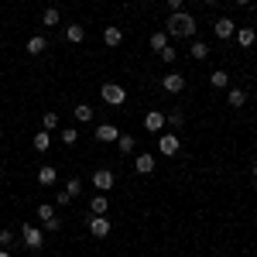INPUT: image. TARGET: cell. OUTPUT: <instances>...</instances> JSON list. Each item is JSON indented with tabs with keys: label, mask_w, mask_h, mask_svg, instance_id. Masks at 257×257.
<instances>
[{
	"label": "cell",
	"mask_w": 257,
	"mask_h": 257,
	"mask_svg": "<svg viewBox=\"0 0 257 257\" xmlns=\"http://www.w3.org/2000/svg\"><path fill=\"white\" fill-rule=\"evenodd\" d=\"M148 45H151V52H155V55H161L165 48H172V41H168V35H165V31H155Z\"/></svg>",
	"instance_id": "obj_22"
},
{
	"label": "cell",
	"mask_w": 257,
	"mask_h": 257,
	"mask_svg": "<svg viewBox=\"0 0 257 257\" xmlns=\"http://www.w3.org/2000/svg\"><path fill=\"white\" fill-rule=\"evenodd\" d=\"M45 52H48V38H45V35H31V38H28V55L38 59Z\"/></svg>",
	"instance_id": "obj_14"
},
{
	"label": "cell",
	"mask_w": 257,
	"mask_h": 257,
	"mask_svg": "<svg viewBox=\"0 0 257 257\" xmlns=\"http://www.w3.org/2000/svg\"><path fill=\"white\" fill-rule=\"evenodd\" d=\"M41 127H45V131H59V113H55V110H48V113L41 117Z\"/></svg>",
	"instance_id": "obj_27"
},
{
	"label": "cell",
	"mask_w": 257,
	"mask_h": 257,
	"mask_svg": "<svg viewBox=\"0 0 257 257\" xmlns=\"http://www.w3.org/2000/svg\"><path fill=\"white\" fill-rule=\"evenodd\" d=\"M250 175H254V182H257V161H254V165H250Z\"/></svg>",
	"instance_id": "obj_34"
},
{
	"label": "cell",
	"mask_w": 257,
	"mask_h": 257,
	"mask_svg": "<svg viewBox=\"0 0 257 257\" xmlns=\"http://www.w3.org/2000/svg\"><path fill=\"white\" fill-rule=\"evenodd\" d=\"M209 86L213 89H230V72L226 69H213L209 72Z\"/></svg>",
	"instance_id": "obj_20"
},
{
	"label": "cell",
	"mask_w": 257,
	"mask_h": 257,
	"mask_svg": "<svg viewBox=\"0 0 257 257\" xmlns=\"http://www.w3.org/2000/svg\"><path fill=\"white\" fill-rule=\"evenodd\" d=\"M165 4H168L172 14H175V11H185V0H165Z\"/></svg>",
	"instance_id": "obj_33"
},
{
	"label": "cell",
	"mask_w": 257,
	"mask_h": 257,
	"mask_svg": "<svg viewBox=\"0 0 257 257\" xmlns=\"http://www.w3.org/2000/svg\"><path fill=\"white\" fill-rule=\"evenodd\" d=\"M192 59H209V45H206V41H192Z\"/></svg>",
	"instance_id": "obj_29"
},
{
	"label": "cell",
	"mask_w": 257,
	"mask_h": 257,
	"mask_svg": "<svg viewBox=\"0 0 257 257\" xmlns=\"http://www.w3.org/2000/svg\"><path fill=\"white\" fill-rule=\"evenodd\" d=\"M103 45H106V48H120V45H123V28H117V24L103 28Z\"/></svg>",
	"instance_id": "obj_12"
},
{
	"label": "cell",
	"mask_w": 257,
	"mask_h": 257,
	"mask_svg": "<svg viewBox=\"0 0 257 257\" xmlns=\"http://www.w3.org/2000/svg\"><path fill=\"white\" fill-rule=\"evenodd\" d=\"M134 4H144V0H134Z\"/></svg>",
	"instance_id": "obj_38"
},
{
	"label": "cell",
	"mask_w": 257,
	"mask_h": 257,
	"mask_svg": "<svg viewBox=\"0 0 257 257\" xmlns=\"http://www.w3.org/2000/svg\"><path fill=\"white\" fill-rule=\"evenodd\" d=\"M14 243V233L11 230H0V247H11Z\"/></svg>",
	"instance_id": "obj_32"
},
{
	"label": "cell",
	"mask_w": 257,
	"mask_h": 257,
	"mask_svg": "<svg viewBox=\"0 0 257 257\" xmlns=\"http://www.w3.org/2000/svg\"><path fill=\"white\" fill-rule=\"evenodd\" d=\"M168 123H165V113L161 110H148L144 113V131H151V134H161Z\"/></svg>",
	"instance_id": "obj_10"
},
{
	"label": "cell",
	"mask_w": 257,
	"mask_h": 257,
	"mask_svg": "<svg viewBox=\"0 0 257 257\" xmlns=\"http://www.w3.org/2000/svg\"><path fill=\"white\" fill-rule=\"evenodd\" d=\"M202 4H219V0H202Z\"/></svg>",
	"instance_id": "obj_37"
},
{
	"label": "cell",
	"mask_w": 257,
	"mask_h": 257,
	"mask_svg": "<svg viewBox=\"0 0 257 257\" xmlns=\"http://www.w3.org/2000/svg\"><path fill=\"white\" fill-rule=\"evenodd\" d=\"M31 148H35L38 155H45V151L52 148V131H38V134L31 138Z\"/></svg>",
	"instance_id": "obj_21"
},
{
	"label": "cell",
	"mask_w": 257,
	"mask_h": 257,
	"mask_svg": "<svg viewBox=\"0 0 257 257\" xmlns=\"http://www.w3.org/2000/svg\"><path fill=\"white\" fill-rule=\"evenodd\" d=\"M0 257H11V250H7V247H0Z\"/></svg>",
	"instance_id": "obj_35"
},
{
	"label": "cell",
	"mask_w": 257,
	"mask_h": 257,
	"mask_svg": "<svg viewBox=\"0 0 257 257\" xmlns=\"http://www.w3.org/2000/svg\"><path fill=\"white\" fill-rule=\"evenodd\" d=\"M226 103H230L233 110H240V106L247 103V89H243V86H230V89H226Z\"/></svg>",
	"instance_id": "obj_15"
},
{
	"label": "cell",
	"mask_w": 257,
	"mask_h": 257,
	"mask_svg": "<svg viewBox=\"0 0 257 257\" xmlns=\"http://www.w3.org/2000/svg\"><path fill=\"white\" fill-rule=\"evenodd\" d=\"M65 41H72V45L86 41V28H82V24H69V28H65Z\"/></svg>",
	"instance_id": "obj_24"
},
{
	"label": "cell",
	"mask_w": 257,
	"mask_h": 257,
	"mask_svg": "<svg viewBox=\"0 0 257 257\" xmlns=\"http://www.w3.org/2000/svg\"><path fill=\"white\" fill-rule=\"evenodd\" d=\"M59 21H62L59 7H45V11H41V28H55Z\"/></svg>",
	"instance_id": "obj_23"
},
{
	"label": "cell",
	"mask_w": 257,
	"mask_h": 257,
	"mask_svg": "<svg viewBox=\"0 0 257 257\" xmlns=\"http://www.w3.org/2000/svg\"><path fill=\"white\" fill-rule=\"evenodd\" d=\"M76 141H79V127H62V144H69V148H72Z\"/></svg>",
	"instance_id": "obj_28"
},
{
	"label": "cell",
	"mask_w": 257,
	"mask_h": 257,
	"mask_svg": "<svg viewBox=\"0 0 257 257\" xmlns=\"http://www.w3.org/2000/svg\"><path fill=\"white\" fill-rule=\"evenodd\" d=\"M89 233L96 240L110 237V216H89Z\"/></svg>",
	"instance_id": "obj_11"
},
{
	"label": "cell",
	"mask_w": 257,
	"mask_h": 257,
	"mask_svg": "<svg viewBox=\"0 0 257 257\" xmlns=\"http://www.w3.org/2000/svg\"><path fill=\"white\" fill-rule=\"evenodd\" d=\"M165 123L175 127V131H182V127H185V113H182V110H172V113L165 117Z\"/></svg>",
	"instance_id": "obj_26"
},
{
	"label": "cell",
	"mask_w": 257,
	"mask_h": 257,
	"mask_svg": "<svg viewBox=\"0 0 257 257\" xmlns=\"http://www.w3.org/2000/svg\"><path fill=\"white\" fill-rule=\"evenodd\" d=\"M117 148H120V155H134V148H138L134 134H120V138H117Z\"/></svg>",
	"instance_id": "obj_25"
},
{
	"label": "cell",
	"mask_w": 257,
	"mask_h": 257,
	"mask_svg": "<svg viewBox=\"0 0 257 257\" xmlns=\"http://www.w3.org/2000/svg\"><path fill=\"white\" fill-rule=\"evenodd\" d=\"M213 35H216L219 41L233 38V35H237V21H233V18H216V21H213Z\"/></svg>",
	"instance_id": "obj_8"
},
{
	"label": "cell",
	"mask_w": 257,
	"mask_h": 257,
	"mask_svg": "<svg viewBox=\"0 0 257 257\" xmlns=\"http://www.w3.org/2000/svg\"><path fill=\"white\" fill-rule=\"evenodd\" d=\"M233 38H237L240 48H254V45H257V31H254V28H237Z\"/></svg>",
	"instance_id": "obj_17"
},
{
	"label": "cell",
	"mask_w": 257,
	"mask_h": 257,
	"mask_svg": "<svg viewBox=\"0 0 257 257\" xmlns=\"http://www.w3.org/2000/svg\"><path fill=\"white\" fill-rule=\"evenodd\" d=\"M178 151H182V141H178L172 131H161L158 134V155L161 158H175Z\"/></svg>",
	"instance_id": "obj_5"
},
{
	"label": "cell",
	"mask_w": 257,
	"mask_h": 257,
	"mask_svg": "<svg viewBox=\"0 0 257 257\" xmlns=\"http://www.w3.org/2000/svg\"><path fill=\"white\" fill-rule=\"evenodd\" d=\"M89 213H93V216H106V213H110V199L103 196V192H96L93 202H89Z\"/></svg>",
	"instance_id": "obj_19"
},
{
	"label": "cell",
	"mask_w": 257,
	"mask_h": 257,
	"mask_svg": "<svg viewBox=\"0 0 257 257\" xmlns=\"http://www.w3.org/2000/svg\"><path fill=\"white\" fill-rule=\"evenodd\" d=\"M21 243H24L28 250H41V247H45V230H41V226H31V223H24V230H21Z\"/></svg>",
	"instance_id": "obj_4"
},
{
	"label": "cell",
	"mask_w": 257,
	"mask_h": 257,
	"mask_svg": "<svg viewBox=\"0 0 257 257\" xmlns=\"http://www.w3.org/2000/svg\"><path fill=\"white\" fill-rule=\"evenodd\" d=\"M196 28H199V21L189 11H175V14H168V21H165V31L172 38H196Z\"/></svg>",
	"instance_id": "obj_1"
},
{
	"label": "cell",
	"mask_w": 257,
	"mask_h": 257,
	"mask_svg": "<svg viewBox=\"0 0 257 257\" xmlns=\"http://www.w3.org/2000/svg\"><path fill=\"white\" fill-rule=\"evenodd\" d=\"M55 202H59V206H69V202H72V196H69L65 189H59V192H55Z\"/></svg>",
	"instance_id": "obj_31"
},
{
	"label": "cell",
	"mask_w": 257,
	"mask_h": 257,
	"mask_svg": "<svg viewBox=\"0 0 257 257\" xmlns=\"http://www.w3.org/2000/svg\"><path fill=\"white\" fill-rule=\"evenodd\" d=\"M35 213H38V219H41V230H45V233H55V230L62 226V219L55 216V206H52V202H41V206L35 209Z\"/></svg>",
	"instance_id": "obj_3"
},
{
	"label": "cell",
	"mask_w": 257,
	"mask_h": 257,
	"mask_svg": "<svg viewBox=\"0 0 257 257\" xmlns=\"http://www.w3.org/2000/svg\"><path fill=\"white\" fill-rule=\"evenodd\" d=\"M72 117H76V123H93L96 113H93V106H89V103H76V106H72Z\"/></svg>",
	"instance_id": "obj_18"
},
{
	"label": "cell",
	"mask_w": 257,
	"mask_h": 257,
	"mask_svg": "<svg viewBox=\"0 0 257 257\" xmlns=\"http://www.w3.org/2000/svg\"><path fill=\"white\" fill-rule=\"evenodd\" d=\"M62 189H65V192H69V196L76 199V196H79V192H82V182H79V178H69V182H65V185H62Z\"/></svg>",
	"instance_id": "obj_30"
},
{
	"label": "cell",
	"mask_w": 257,
	"mask_h": 257,
	"mask_svg": "<svg viewBox=\"0 0 257 257\" xmlns=\"http://www.w3.org/2000/svg\"><path fill=\"white\" fill-rule=\"evenodd\" d=\"M155 165H158V158H155V155H138V158H134L138 175H151V172H155Z\"/></svg>",
	"instance_id": "obj_16"
},
{
	"label": "cell",
	"mask_w": 257,
	"mask_h": 257,
	"mask_svg": "<svg viewBox=\"0 0 257 257\" xmlns=\"http://www.w3.org/2000/svg\"><path fill=\"white\" fill-rule=\"evenodd\" d=\"M161 89H165L168 96H178V93L185 89V76H182V72H165V76H161Z\"/></svg>",
	"instance_id": "obj_7"
},
{
	"label": "cell",
	"mask_w": 257,
	"mask_h": 257,
	"mask_svg": "<svg viewBox=\"0 0 257 257\" xmlns=\"http://www.w3.org/2000/svg\"><path fill=\"white\" fill-rule=\"evenodd\" d=\"M99 99H103L106 106H123V103H127V89H123L120 82H103V86H99Z\"/></svg>",
	"instance_id": "obj_2"
},
{
	"label": "cell",
	"mask_w": 257,
	"mask_h": 257,
	"mask_svg": "<svg viewBox=\"0 0 257 257\" xmlns=\"http://www.w3.org/2000/svg\"><path fill=\"white\" fill-rule=\"evenodd\" d=\"M38 185H48V189L59 185V172H55V165H41V168H38Z\"/></svg>",
	"instance_id": "obj_13"
},
{
	"label": "cell",
	"mask_w": 257,
	"mask_h": 257,
	"mask_svg": "<svg viewBox=\"0 0 257 257\" xmlns=\"http://www.w3.org/2000/svg\"><path fill=\"white\" fill-rule=\"evenodd\" d=\"M89 182H93V189H96V192H103V196H106V192L117 185V178H113V172H110V168H96Z\"/></svg>",
	"instance_id": "obj_6"
},
{
	"label": "cell",
	"mask_w": 257,
	"mask_h": 257,
	"mask_svg": "<svg viewBox=\"0 0 257 257\" xmlns=\"http://www.w3.org/2000/svg\"><path fill=\"white\" fill-rule=\"evenodd\" d=\"M93 138H96L99 144H117V138H120V127H117V123H96Z\"/></svg>",
	"instance_id": "obj_9"
},
{
	"label": "cell",
	"mask_w": 257,
	"mask_h": 257,
	"mask_svg": "<svg viewBox=\"0 0 257 257\" xmlns=\"http://www.w3.org/2000/svg\"><path fill=\"white\" fill-rule=\"evenodd\" d=\"M233 4H240V7H247V4H250V0H233Z\"/></svg>",
	"instance_id": "obj_36"
}]
</instances>
